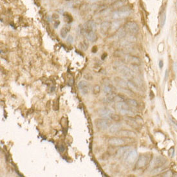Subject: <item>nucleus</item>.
Returning <instances> with one entry per match:
<instances>
[{"label":"nucleus","instance_id":"f257e3e1","mask_svg":"<svg viewBox=\"0 0 177 177\" xmlns=\"http://www.w3.org/2000/svg\"><path fill=\"white\" fill-rule=\"evenodd\" d=\"M138 156V153L136 150H129L124 155V159L128 164H133L135 162Z\"/></svg>","mask_w":177,"mask_h":177},{"label":"nucleus","instance_id":"f03ea898","mask_svg":"<svg viewBox=\"0 0 177 177\" xmlns=\"http://www.w3.org/2000/svg\"><path fill=\"white\" fill-rule=\"evenodd\" d=\"M118 71L120 72V74L122 75V77L128 79L131 78L133 75V72L132 70H131L130 68L124 65L118 66Z\"/></svg>","mask_w":177,"mask_h":177},{"label":"nucleus","instance_id":"7ed1b4c3","mask_svg":"<svg viewBox=\"0 0 177 177\" xmlns=\"http://www.w3.org/2000/svg\"><path fill=\"white\" fill-rule=\"evenodd\" d=\"M130 14V11L129 10H125V9H122L119 11H115L113 14H112V17L114 19H119L124 18L128 16H129Z\"/></svg>","mask_w":177,"mask_h":177},{"label":"nucleus","instance_id":"20e7f679","mask_svg":"<svg viewBox=\"0 0 177 177\" xmlns=\"http://www.w3.org/2000/svg\"><path fill=\"white\" fill-rule=\"evenodd\" d=\"M125 29L132 34H137L139 32L138 25L134 21H129L128 23H127L125 25Z\"/></svg>","mask_w":177,"mask_h":177},{"label":"nucleus","instance_id":"39448f33","mask_svg":"<svg viewBox=\"0 0 177 177\" xmlns=\"http://www.w3.org/2000/svg\"><path fill=\"white\" fill-rule=\"evenodd\" d=\"M78 88L82 95H86L90 91V85L86 80H80L78 83Z\"/></svg>","mask_w":177,"mask_h":177},{"label":"nucleus","instance_id":"423d86ee","mask_svg":"<svg viewBox=\"0 0 177 177\" xmlns=\"http://www.w3.org/2000/svg\"><path fill=\"white\" fill-rule=\"evenodd\" d=\"M96 126L99 129L101 130H106L109 129L110 126V122L107 118L104 119H99L96 121Z\"/></svg>","mask_w":177,"mask_h":177},{"label":"nucleus","instance_id":"0eeeda50","mask_svg":"<svg viewBox=\"0 0 177 177\" xmlns=\"http://www.w3.org/2000/svg\"><path fill=\"white\" fill-rule=\"evenodd\" d=\"M149 162V157L146 155H141L139 156L136 164L137 168H142L148 164Z\"/></svg>","mask_w":177,"mask_h":177},{"label":"nucleus","instance_id":"6e6552de","mask_svg":"<svg viewBox=\"0 0 177 177\" xmlns=\"http://www.w3.org/2000/svg\"><path fill=\"white\" fill-rule=\"evenodd\" d=\"M109 144L113 146H120L124 144L125 142L124 140L121 139L120 138H111L108 140Z\"/></svg>","mask_w":177,"mask_h":177},{"label":"nucleus","instance_id":"1a4fd4ad","mask_svg":"<svg viewBox=\"0 0 177 177\" xmlns=\"http://www.w3.org/2000/svg\"><path fill=\"white\" fill-rule=\"evenodd\" d=\"M125 60L128 62L132 65H139L140 64V61L139 58H138L136 56H133V55H128L125 56Z\"/></svg>","mask_w":177,"mask_h":177},{"label":"nucleus","instance_id":"9d476101","mask_svg":"<svg viewBox=\"0 0 177 177\" xmlns=\"http://www.w3.org/2000/svg\"><path fill=\"white\" fill-rule=\"evenodd\" d=\"M98 113H99V116L104 118H110V115L112 113V110L107 107H103V108L100 109Z\"/></svg>","mask_w":177,"mask_h":177},{"label":"nucleus","instance_id":"9b49d317","mask_svg":"<svg viewBox=\"0 0 177 177\" xmlns=\"http://www.w3.org/2000/svg\"><path fill=\"white\" fill-rule=\"evenodd\" d=\"M117 133L119 136H122V137H131V138H133V137H136V136H137V135H136V133L135 132H133L132 131L126 130V129L118 131Z\"/></svg>","mask_w":177,"mask_h":177},{"label":"nucleus","instance_id":"f8f14e48","mask_svg":"<svg viewBox=\"0 0 177 177\" xmlns=\"http://www.w3.org/2000/svg\"><path fill=\"white\" fill-rule=\"evenodd\" d=\"M96 28V24L93 21H90L84 25V32L85 33L93 31Z\"/></svg>","mask_w":177,"mask_h":177},{"label":"nucleus","instance_id":"ddd939ff","mask_svg":"<svg viewBox=\"0 0 177 177\" xmlns=\"http://www.w3.org/2000/svg\"><path fill=\"white\" fill-rule=\"evenodd\" d=\"M125 121L126 122L127 124H128L129 126L134 128H137L139 127V124L137 123V120L135 118H132L131 117L128 116L125 118Z\"/></svg>","mask_w":177,"mask_h":177},{"label":"nucleus","instance_id":"4468645a","mask_svg":"<svg viewBox=\"0 0 177 177\" xmlns=\"http://www.w3.org/2000/svg\"><path fill=\"white\" fill-rule=\"evenodd\" d=\"M115 107H116L117 110H118L119 112L122 110H129V105L124 101L117 102L115 104Z\"/></svg>","mask_w":177,"mask_h":177},{"label":"nucleus","instance_id":"2eb2a0df","mask_svg":"<svg viewBox=\"0 0 177 177\" xmlns=\"http://www.w3.org/2000/svg\"><path fill=\"white\" fill-rule=\"evenodd\" d=\"M122 127V124L120 123H116L113 124L111 125L109 128V132L112 134L117 133L118 131L120 130V128Z\"/></svg>","mask_w":177,"mask_h":177},{"label":"nucleus","instance_id":"dca6fc26","mask_svg":"<svg viewBox=\"0 0 177 177\" xmlns=\"http://www.w3.org/2000/svg\"><path fill=\"white\" fill-rule=\"evenodd\" d=\"M120 25H121V21H119V20H116V21H113L111 23V25H110V31L112 32H116L119 29Z\"/></svg>","mask_w":177,"mask_h":177},{"label":"nucleus","instance_id":"f3484780","mask_svg":"<svg viewBox=\"0 0 177 177\" xmlns=\"http://www.w3.org/2000/svg\"><path fill=\"white\" fill-rule=\"evenodd\" d=\"M110 25L111 24L108 21H104L101 24L100 30H101V32L102 34H105L108 31V30L110 29Z\"/></svg>","mask_w":177,"mask_h":177},{"label":"nucleus","instance_id":"a211bd4d","mask_svg":"<svg viewBox=\"0 0 177 177\" xmlns=\"http://www.w3.org/2000/svg\"><path fill=\"white\" fill-rule=\"evenodd\" d=\"M114 80L118 86L122 87L123 88H125L126 87H128V82L126 81L124 79L120 78V77H117L114 79Z\"/></svg>","mask_w":177,"mask_h":177},{"label":"nucleus","instance_id":"6ab92c4d","mask_svg":"<svg viewBox=\"0 0 177 177\" xmlns=\"http://www.w3.org/2000/svg\"><path fill=\"white\" fill-rule=\"evenodd\" d=\"M166 162V159H165L164 157H162V156H157L156 157V158L153 160V164L155 167H159L162 166L164 163Z\"/></svg>","mask_w":177,"mask_h":177},{"label":"nucleus","instance_id":"aec40b11","mask_svg":"<svg viewBox=\"0 0 177 177\" xmlns=\"http://www.w3.org/2000/svg\"><path fill=\"white\" fill-rule=\"evenodd\" d=\"M130 147L129 146H123L121 147L120 149H118L117 152V157H121V156H124L126 153L129 150H130Z\"/></svg>","mask_w":177,"mask_h":177},{"label":"nucleus","instance_id":"412c9836","mask_svg":"<svg viewBox=\"0 0 177 177\" xmlns=\"http://www.w3.org/2000/svg\"><path fill=\"white\" fill-rule=\"evenodd\" d=\"M86 38L90 41L93 42L97 39V35L95 34V33L93 31L87 32V33H86Z\"/></svg>","mask_w":177,"mask_h":177},{"label":"nucleus","instance_id":"4be33fe9","mask_svg":"<svg viewBox=\"0 0 177 177\" xmlns=\"http://www.w3.org/2000/svg\"><path fill=\"white\" fill-rule=\"evenodd\" d=\"M115 96H116V95L113 93H111L110 95H107V97H104L103 99V102H106V103H110V102H114V99H115Z\"/></svg>","mask_w":177,"mask_h":177},{"label":"nucleus","instance_id":"5701e85b","mask_svg":"<svg viewBox=\"0 0 177 177\" xmlns=\"http://www.w3.org/2000/svg\"><path fill=\"white\" fill-rule=\"evenodd\" d=\"M69 30H70V27H64L62 28V29L60 31V36H61V38L65 39L66 38V36H68V34Z\"/></svg>","mask_w":177,"mask_h":177},{"label":"nucleus","instance_id":"b1692460","mask_svg":"<svg viewBox=\"0 0 177 177\" xmlns=\"http://www.w3.org/2000/svg\"><path fill=\"white\" fill-rule=\"evenodd\" d=\"M136 41V38H135L134 36H131L126 38V39H125V40L123 41L121 44H122V45L125 46V45H126V44H130L131 42H134V41Z\"/></svg>","mask_w":177,"mask_h":177},{"label":"nucleus","instance_id":"393cba45","mask_svg":"<svg viewBox=\"0 0 177 177\" xmlns=\"http://www.w3.org/2000/svg\"><path fill=\"white\" fill-rule=\"evenodd\" d=\"M125 36H126V30H125L120 29L117 32L116 38L118 39H122L123 38H124Z\"/></svg>","mask_w":177,"mask_h":177},{"label":"nucleus","instance_id":"a878e982","mask_svg":"<svg viewBox=\"0 0 177 177\" xmlns=\"http://www.w3.org/2000/svg\"><path fill=\"white\" fill-rule=\"evenodd\" d=\"M103 90L104 93L107 94V95H110V94L113 93V88L110 85H109V84L104 86Z\"/></svg>","mask_w":177,"mask_h":177},{"label":"nucleus","instance_id":"bb28decb","mask_svg":"<svg viewBox=\"0 0 177 177\" xmlns=\"http://www.w3.org/2000/svg\"><path fill=\"white\" fill-rule=\"evenodd\" d=\"M63 15L64 19L66 22H67L68 23H72V21H73V17H72V16L70 14L65 12Z\"/></svg>","mask_w":177,"mask_h":177},{"label":"nucleus","instance_id":"cd10ccee","mask_svg":"<svg viewBox=\"0 0 177 177\" xmlns=\"http://www.w3.org/2000/svg\"><path fill=\"white\" fill-rule=\"evenodd\" d=\"M163 169H164L163 167L162 166L157 167H156L155 169H154L151 172V173L152 175H158V174H159L160 172L162 171Z\"/></svg>","mask_w":177,"mask_h":177},{"label":"nucleus","instance_id":"c85d7f7f","mask_svg":"<svg viewBox=\"0 0 177 177\" xmlns=\"http://www.w3.org/2000/svg\"><path fill=\"white\" fill-rule=\"evenodd\" d=\"M79 47H80V48H81L83 50H86L88 48V43L86 41H83L82 42L80 43V44H79Z\"/></svg>","mask_w":177,"mask_h":177},{"label":"nucleus","instance_id":"c756f323","mask_svg":"<svg viewBox=\"0 0 177 177\" xmlns=\"http://www.w3.org/2000/svg\"><path fill=\"white\" fill-rule=\"evenodd\" d=\"M126 102L128 104L129 106H137L138 104H137V102L134 100V99H128L126 100Z\"/></svg>","mask_w":177,"mask_h":177},{"label":"nucleus","instance_id":"7c9ffc66","mask_svg":"<svg viewBox=\"0 0 177 177\" xmlns=\"http://www.w3.org/2000/svg\"><path fill=\"white\" fill-rule=\"evenodd\" d=\"M110 118H112V120H115V121H117V122H118V121H119V120H120V116H119L118 115H117V114L113 113H112L110 115Z\"/></svg>","mask_w":177,"mask_h":177},{"label":"nucleus","instance_id":"2f4dec72","mask_svg":"<svg viewBox=\"0 0 177 177\" xmlns=\"http://www.w3.org/2000/svg\"><path fill=\"white\" fill-rule=\"evenodd\" d=\"M125 101V99H124V97L121 96V95H117L115 97L114 99V102H123Z\"/></svg>","mask_w":177,"mask_h":177},{"label":"nucleus","instance_id":"473e14b6","mask_svg":"<svg viewBox=\"0 0 177 177\" xmlns=\"http://www.w3.org/2000/svg\"><path fill=\"white\" fill-rule=\"evenodd\" d=\"M166 12H164L162 14L161 16V26L163 27L165 23H166Z\"/></svg>","mask_w":177,"mask_h":177},{"label":"nucleus","instance_id":"72a5a7b5","mask_svg":"<svg viewBox=\"0 0 177 177\" xmlns=\"http://www.w3.org/2000/svg\"><path fill=\"white\" fill-rule=\"evenodd\" d=\"M122 5H123V3L120 0H119V1H117L116 2H115L113 7L114 8H120Z\"/></svg>","mask_w":177,"mask_h":177},{"label":"nucleus","instance_id":"f704fd0d","mask_svg":"<svg viewBox=\"0 0 177 177\" xmlns=\"http://www.w3.org/2000/svg\"><path fill=\"white\" fill-rule=\"evenodd\" d=\"M128 87H129V88L131 89V90H134V91L137 90L136 86L134 85V84H133V82L128 81Z\"/></svg>","mask_w":177,"mask_h":177},{"label":"nucleus","instance_id":"c9c22d12","mask_svg":"<svg viewBox=\"0 0 177 177\" xmlns=\"http://www.w3.org/2000/svg\"><path fill=\"white\" fill-rule=\"evenodd\" d=\"M66 41H67V42L68 43L72 44V43H73V42H74V37H73L72 36H71V35L68 36V38H67V39H66Z\"/></svg>","mask_w":177,"mask_h":177},{"label":"nucleus","instance_id":"e433bc0d","mask_svg":"<svg viewBox=\"0 0 177 177\" xmlns=\"http://www.w3.org/2000/svg\"><path fill=\"white\" fill-rule=\"evenodd\" d=\"M100 90H101V89H100V86H98V85H96L94 86L93 88V93L94 94H97V93H99L100 92Z\"/></svg>","mask_w":177,"mask_h":177},{"label":"nucleus","instance_id":"4c0bfd02","mask_svg":"<svg viewBox=\"0 0 177 177\" xmlns=\"http://www.w3.org/2000/svg\"><path fill=\"white\" fill-rule=\"evenodd\" d=\"M65 147H64V145H63V144H60L58 146V150H59V152H61V153H63L65 151Z\"/></svg>","mask_w":177,"mask_h":177},{"label":"nucleus","instance_id":"58836bf2","mask_svg":"<svg viewBox=\"0 0 177 177\" xmlns=\"http://www.w3.org/2000/svg\"><path fill=\"white\" fill-rule=\"evenodd\" d=\"M52 18L54 20H58L59 19V14H57L56 13H54L52 16Z\"/></svg>","mask_w":177,"mask_h":177},{"label":"nucleus","instance_id":"ea45409f","mask_svg":"<svg viewBox=\"0 0 177 177\" xmlns=\"http://www.w3.org/2000/svg\"><path fill=\"white\" fill-rule=\"evenodd\" d=\"M106 9V6L101 5V6H100V7L98 9V11H99V12H101V11H104Z\"/></svg>","mask_w":177,"mask_h":177},{"label":"nucleus","instance_id":"a19ab883","mask_svg":"<svg viewBox=\"0 0 177 177\" xmlns=\"http://www.w3.org/2000/svg\"><path fill=\"white\" fill-rule=\"evenodd\" d=\"M59 24H60V21L59 20H55L54 21V27L57 28V27L59 25Z\"/></svg>","mask_w":177,"mask_h":177},{"label":"nucleus","instance_id":"79ce46f5","mask_svg":"<svg viewBox=\"0 0 177 177\" xmlns=\"http://www.w3.org/2000/svg\"><path fill=\"white\" fill-rule=\"evenodd\" d=\"M173 66H174V70H175V73L177 74V63H175L173 64Z\"/></svg>","mask_w":177,"mask_h":177},{"label":"nucleus","instance_id":"37998d69","mask_svg":"<svg viewBox=\"0 0 177 177\" xmlns=\"http://www.w3.org/2000/svg\"><path fill=\"white\" fill-rule=\"evenodd\" d=\"M117 0H106V3H112L116 2Z\"/></svg>","mask_w":177,"mask_h":177},{"label":"nucleus","instance_id":"c03bdc74","mask_svg":"<svg viewBox=\"0 0 177 177\" xmlns=\"http://www.w3.org/2000/svg\"><path fill=\"white\" fill-rule=\"evenodd\" d=\"M163 65H164V64H163V61H160V62H159V67H160V69H161V68H162Z\"/></svg>","mask_w":177,"mask_h":177},{"label":"nucleus","instance_id":"a18cd8bd","mask_svg":"<svg viewBox=\"0 0 177 177\" xmlns=\"http://www.w3.org/2000/svg\"><path fill=\"white\" fill-rule=\"evenodd\" d=\"M170 120H171V122H173V124H174L175 125V126H177V122H176V120H174V119H173V118H170Z\"/></svg>","mask_w":177,"mask_h":177},{"label":"nucleus","instance_id":"49530a36","mask_svg":"<svg viewBox=\"0 0 177 177\" xmlns=\"http://www.w3.org/2000/svg\"><path fill=\"white\" fill-rule=\"evenodd\" d=\"M167 78V70H166V73H165V80H166Z\"/></svg>","mask_w":177,"mask_h":177},{"label":"nucleus","instance_id":"de8ad7c7","mask_svg":"<svg viewBox=\"0 0 177 177\" xmlns=\"http://www.w3.org/2000/svg\"><path fill=\"white\" fill-rule=\"evenodd\" d=\"M91 2H96V1H102V0H90Z\"/></svg>","mask_w":177,"mask_h":177},{"label":"nucleus","instance_id":"09e8293b","mask_svg":"<svg viewBox=\"0 0 177 177\" xmlns=\"http://www.w3.org/2000/svg\"><path fill=\"white\" fill-rule=\"evenodd\" d=\"M66 1H73V0H66Z\"/></svg>","mask_w":177,"mask_h":177}]
</instances>
